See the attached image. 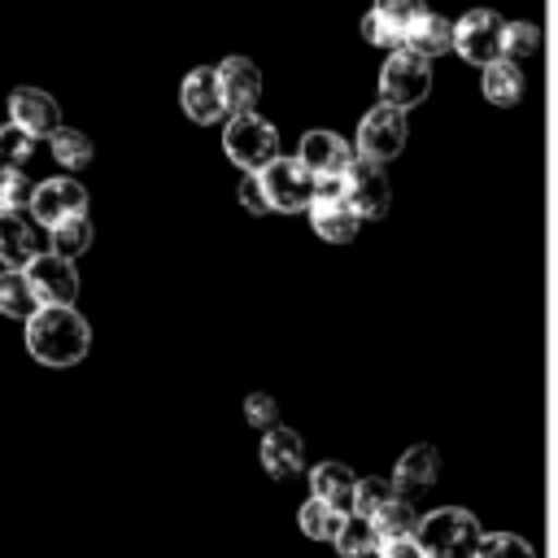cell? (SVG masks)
I'll list each match as a JSON object with an SVG mask.
<instances>
[{
	"mask_svg": "<svg viewBox=\"0 0 558 558\" xmlns=\"http://www.w3.org/2000/svg\"><path fill=\"white\" fill-rule=\"evenodd\" d=\"M26 349L44 366H74L92 349V327L74 305H39L26 318Z\"/></svg>",
	"mask_w": 558,
	"mask_h": 558,
	"instance_id": "obj_1",
	"label": "cell"
},
{
	"mask_svg": "<svg viewBox=\"0 0 558 558\" xmlns=\"http://www.w3.org/2000/svg\"><path fill=\"white\" fill-rule=\"evenodd\" d=\"M418 545L427 558H475V545H480V523L471 510H458V506H445V510H432L418 519L414 527Z\"/></svg>",
	"mask_w": 558,
	"mask_h": 558,
	"instance_id": "obj_2",
	"label": "cell"
},
{
	"mask_svg": "<svg viewBox=\"0 0 558 558\" xmlns=\"http://www.w3.org/2000/svg\"><path fill=\"white\" fill-rule=\"evenodd\" d=\"M222 153L244 174H257V170H266L279 157V131L262 113H253V109L248 113H231L227 131H222Z\"/></svg>",
	"mask_w": 558,
	"mask_h": 558,
	"instance_id": "obj_3",
	"label": "cell"
},
{
	"mask_svg": "<svg viewBox=\"0 0 558 558\" xmlns=\"http://www.w3.org/2000/svg\"><path fill=\"white\" fill-rule=\"evenodd\" d=\"M427 92H432V57L414 48H392V57L379 70V96L397 109H410L427 100Z\"/></svg>",
	"mask_w": 558,
	"mask_h": 558,
	"instance_id": "obj_4",
	"label": "cell"
},
{
	"mask_svg": "<svg viewBox=\"0 0 558 558\" xmlns=\"http://www.w3.org/2000/svg\"><path fill=\"white\" fill-rule=\"evenodd\" d=\"M506 22H501V13H493V9H471V13H462L458 17V35H453V52L462 57V61H471V65H493V61H501L506 57Z\"/></svg>",
	"mask_w": 558,
	"mask_h": 558,
	"instance_id": "obj_5",
	"label": "cell"
},
{
	"mask_svg": "<svg viewBox=\"0 0 558 558\" xmlns=\"http://www.w3.org/2000/svg\"><path fill=\"white\" fill-rule=\"evenodd\" d=\"M257 179H262V187H266V201H270V214L279 209V214H301V209H310V201H314V174L296 161V157H275L266 170H257Z\"/></svg>",
	"mask_w": 558,
	"mask_h": 558,
	"instance_id": "obj_6",
	"label": "cell"
},
{
	"mask_svg": "<svg viewBox=\"0 0 558 558\" xmlns=\"http://www.w3.org/2000/svg\"><path fill=\"white\" fill-rule=\"evenodd\" d=\"M401 148H405V109L379 100V105L357 122V157L392 161Z\"/></svg>",
	"mask_w": 558,
	"mask_h": 558,
	"instance_id": "obj_7",
	"label": "cell"
},
{
	"mask_svg": "<svg viewBox=\"0 0 558 558\" xmlns=\"http://www.w3.org/2000/svg\"><path fill=\"white\" fill-rule=\"evenodd\" d=\"M26 279H31L35 296H39V305H74V296H78V270H74V262L61 257V253H52V248H44V253H35L26 262Z\"/></svg>",
	"mask_w": 558,
	"mask_h": 558,
	"instance_id": "obj_8",
	"label": "cell"
},
{
	"mask_svg": "<svg viewBox=\"0 0 558 558\" xmlns=\"http://www.w3.org/2000/svg\"><path fill=\"white\" fill-rule=\"evenodd\" d=\"M344 201H349L362 218H384V214H388V201H392L384 161L353 157V166L344 170Z\"/></svg>",
	"mask_w": 558,
	"mask_h": 558,
	"instance_id": "obj_9",
	"label": "cell"
},
{
	"mask_svg": "<svg viewBox=\"0 0 558 558\" xmlns=\"http://www.w3.org/2000/svg\"><path fill=\"white\" fill-rule=\"evenodd\" d=\"M31 214L39 227H57L65 218H78V214H87V187L78 179H44V183H35Z\"/></svg>",
	"mask_w": 558,
	"mask_h": 558,
	"instance_id": "obj_10",
	"label": "cell"
},
{
	"mask_svg": "<svg viewBox=\"0 0 558 558\" xmlns=\"http://www.w3.org/2000/svg\"><path fill=\"white\" fill-rule=\"evenodd\" d=\"M179 105H183V113H187L192 122H201V126L222 122V118L231 113V109H227V96H222V78H218V70H209V65H201V70H192V74L183 78Z\"/></svg>",
	"mask_w": 558,
	"mask_h": 558,
	"instance_id": "obj_11",
	"label": "cell"
},
{
	"mask_svg": "<svg viewBox=\"0 0 558 558\" xmlns=\"http://www.w3.org/2000/svg\"><path fill=\"white\" fill-rule=\"evenodd\" d=\"M35 253H44V227L35 222L31 209H9L4 205L0 209V262L26 270V262Z\"/></svg>",
	"mask_w": 558,
	"mask_h": 558,
	"instance_id": "obj_12",
	"label": "cell"
},
{
	"mask_svg": "<svg viewBox=\"0 0 558 558\" xmlns=\"http://www.w3.org/2000/svg\"><path fill=\"white\" fill-rule=\"evenodd\" d=\"M353 148L336 135V131H305L301 135V153H296V161L314 174V179H323V174H344L349 166H353Z\"/></svg>",
	"mask_w": 558,
	"mask_h": 558,
	"instance_id": "obj_13",
	"label": "cell"
},
{
	"mask_svg": "<svg viewBox=\"0 0 558 558\" xmlns=\"http://www.w3.org/2000/svg\"><path fill=\"white\" fill-rule=\"evenodd\" d=\"M9 122H17L22 131H31V135L44 140V135H52L61 126V109L39 87H13V96H9Z\"/></svg>",
	"mask_w": 558,
	"mask_h": 558,
	"instance_id": "obj_14",
	"label": "cell"
},
{
	"mask_svg": "<svg viewBox=\"0 0 558 558\" xmlns=\"http://www.w3.org/2000/svg\"><path fill=\"white\" fill-rule=\"evenodd\" d=\"M218 78H222V96H227V109L231 113H248L257 109V96H262V70L248 61V57H227L218 65Z\"/></svg>",
	"mask_w": 558,
	"mask_h": 558,
	"instance_id": "obj_15",
	"label": "cell"
},
{
	"mask_svg": "<svg viewBox=\"0 0 558 558\" xmlns=\"http://www.w3.org/2000/svg\"><path fill=\"white\" fill-rule=\"evenodd\" d=\"M301 462H305V445H301V436H296L292 427L275 423V427L262 436V466H266V475H275V480H292V475L301 471Z\"/></svg>",
	"mask_w": 558,
	"mask_h": 558,
	"instance_id": "obj_16",
	"label": "cell"
},
{
	"mask_svg": "<svg viewBox=\"0 0 558 558\" xmlns=\"http://www.w3.org/2000/svg\"><path fill=\"white\" fill-rule=\"evenodd\" d=\"M310 488H314V497H323L340 514H353L357 510V475L344 462H318L310 471Z\"/></svg>",
	"mask_w": 558,
	"mask_h": 558,
	"instance_id": "obj_17",
	"label": "cell"
},
{
	"mask_svg": "<svg viewBox=\"0 0 558 558\" xmlns=\"http://www.w3.org/2000/svg\"><path fill=\"white\" fill-rule=\"evenodd\" d=\"M440 480V453L432 445H414L397 458V471H392V484L405 493V497H418L427 493L432 484Z\"/></svg>",
	"mask_w": 558,
	"mask_h": 558,
	"instance_id": "obj_18",
	"label": "cell"
},
{
	"mask_svg": "<svg viewBox=\"0 0 558 558\" xmlns=\"http://www.w3.org/2000/svg\"><path fill=\"white\" fill-rule=\"evenodd\" d=\"M357 222L362 214L349 205V201H336V205H310V227L318 240L327 244H349L357 235Z\"/></svg>",
	"mask_w": 558,
	"mask_h": 558,
	"instance_id": "obj_19",
	"label": "cell"
},
{
	"mask_svg": "<svg viewBox=\"0 0 558 558\" xmlns=\"http://www.w3.org/2000/svg\"><path fill=\"white\" fill-rule=\"evenodd\" d=\"M480 92H484V100H488V105L510 109V105H519V100H523V70H519L510 57H501V61L484 65Z\"/></svg>",
	"mask_w": 558,
	"mask_h": 558,
	"instance_id": "obj_20",
	"label": "cell"
},
{
	"mask_svg": "<svg viewBox=\"0 0 558 558\" xmlns=\"http://www.w3.org/2000/svg\"><path fill=\"white\" fill-rule=\"evenodd\" d=\"M453 35H458V22L427 9V13L418 17V26L410 31V44H405V48H414V52H423V57H445V52H453Z\"/></svg>",
	"mask_w": 558,
	"mask_h": 558,
	"instance_id": "obj_21",
	"label": "cell"
},
{
	"mask_svg": "<svg viewBox=\"0 0 558 558\" xmlns=\"http://www.w3.org/2000/svg\"><path fill=\"white\" fill-rule=\"evenodd\" d=\"M331 545L340 558H379V527L366 514H344Z\"/></svg>",
	"mask_w": 558,
	"mask_h": 558,
	"instance_id": "obj_22",
	"label": "cell"
},
{
	"mask_svg": "<svg viewBox=\"0 0 558 558\" xmlns=\"http://www.w3.org/2000/svg\"><path fill=\"white\" fill-rule=\"evenodd\" d=\"M35 310H39V296H35L26 270H22V266H4V270H0V314L26 323Z\"/></svg>",
	"mask_w": 558,
	"mask_h": 558,
	"instance_id": "obj_23",
	"label": "cell"
},
{
	"mask_svg": "<svg viewBox=\"0 0 558 558\" xmlns=\"http://www.w3.org/2000/svg\"><path fill=\"white\" fill-rule=\"evenodd\" d=\"M371 9L388 22V31H392L397 48H405V44H410V31H414V26H418V17L427 13V4H423V0H375Z\"/></svg>",
	"mask_w": 558,
	"mask_h": 558,
	"instance_id": "obj_24",
	"label": "cell"
},
{
	"mask_svg": "<svg viewBox=\"0 0 558 558\" xmlns=\"http://www.w3.org/2000/svg\"><path fill=\"white\" fill-rule=\"evenodd\" d=\"M87 244H92V222H87V214H78V218H65V222H57V227H48V248L52 253H61V257H83L87 253Z\"/></svg>",
	"mask_w": 558,
	"mask_h": 558,
	"instance_id": "obj_25",
	"label": "cell"
},
{
	"mask_svg": "<svg viewBox=\"0 0 558 558\" xmlns=\"http://www.w3.org/2000/svg\"><path fill=\"white\" fill-rule=\"evenodd\" d=\"M296 523H301V532H305L310 541H336V532H340L344 514H340L336 506H327L323 497H310V501L301 506Z\"/></svg>",
	"mask_w": 558,
	"mask_h": 558,
	"instance_id": "obj_26",
	"label": "cell"
},
{
	"mask_svg": "<svg viewBox=\"0 0 558 558\" xmlns=\"http://www.w3.org/2000/svg\"><path fill=\"white\" fill-rule=\"evenodd\" d=\"M35 144H39V135L22 131L17 122L0 126V166L4 170H26L35 161Z\"/></svg>",
	"mask_w": 558,
	"mask_h": 558,
	"instance_id": "obj_27",
	"label": "cell"
},
{
	"mask_svg": "<svg viewBox=\"0 0 558 558\" xmlns=\"http://www.w3.org/2000/svg\"><path fill=\"white\" fill-rule=\"evenodd\" d=\"M48 140H52V157H57L65 170H78V166L92 161V140H87L83 131H74V126H57Z\"/></svg>",
	"mask_w": 558,
	"mask_h": 558,
	"instance_id": "obj_28",
	"label": "cell"
},
{
	"mask_svg": "<svg viewBox=\"0 0 558 558\" xmlns=\"http://www.w3.org/2000/svg\"><path fill=\"white\" fill-rule=\"evenodd\" d=\"M371 523L379 527V536H405V532H414V527H418L414 506H410V497H405V493H401V497H392V501H388Z\"/></svg>",
	"mask_w": 558,
	"mask_h": 558,
	"instance_id": "obj_29",
	"label": "cell"
},
{
	"mask_svg": "<svg viewBox=\"0 0 558 558\" xmlns=\"http://www.w3.org/2000/svg\"><path fill=\"white\" fill-rule=\"evenodd\" d=\"M475 558H536V549H532V541H523L514 532H488V536H480Z\"/></svg>",
	"mask_w": 558,
	"mask_h": 558,
	"instance_id": "obj_30",
	"label": "cell"
},
{
	"mask_svg": "<svg viewBox=\"0 0 558 558\" xmlns=\"http://www.w3.org/2000/svg\"><path fill=\"white\" fill-rule=\"evenodd\" d=\"M392 497H401V488H397L392 480H357V510H353V514L375 519Z\"/></svg>",
	"mask_w": 558,
	"mask_h": 558,
	"instance_id": "obj_31",
	"label": "cell"
},
{
	"mask_svg": "<svg viewBox=\"0 0 558 558\" xmlns=\"http://www.w3.org/2000/svg\"><path fill=\"white\" fill-rule=\"evenodd\" d=\"M506 57L510 61H519V57H532L536 48H541V31L532 26V22H506Z\"/></svg>",
	"mask_w": 558,
	"mask_h": 558,
	"instance_id": "obj_32",
	"label": "cell"
},
{
	"mask_svg": "<svg viewBox=\"0 0 558 558\" xmlns=\"http://www.w3.org/2000/svg\"><path fill=\"white\" fill-rule=\"evenodd\" d=\"M244 418H248L253 427L270 432V427L279 423V401H275L270 392H248V397H244Z\"/></svg>",
	"mask_w": 558,
	"mask_h": 558,
	"instance_id": "obj_33",
	"label": "cell"
},
{
	"mask_svg": "<svg viewBox=\"0 0 558 558\" xmlns=\"http://www.w3.org/2000/svg\"><path fill=\"white\" fill-rule=\"evenodd\" d=\"M31 196H35V183L26 179V170H9V179H4V205L9 209H31Z\"/></svg>",
	"mask_w": 558,
	"mask_h": 558,
	"instance_id": "obj_34",
	"label": "cell"
},
{
	"mask_svg": "<svg viewBox=\"0 0 558 558\" xmlns=\"http://www.w3.org/2000/svg\"><path fill=\"white\" fill-rule=\"evenodd\" d=\"M379 558H427L418 536L405 532V536H379Z\"/></svg>",
	"mask_w": 558,
	"mask_h": 558,
	"instance_id": "obj_35",
	"label": "cell"
},
{
	"mask_svg": "<svg viewBox=\"0 0 558 558\" xmlns=\"http://www.w3.org/2000/svg\"><path fill=\"white\" fill-rule=\"evenodd\" d=\"M240 205H244L248 214H270V201H266V187H262L257 174H244V183H240Z\"/></svg>",
	"mask_w": 558,
	"mask_h": 558,
	"instance_id": "obj_36",
	"label": "cell"
},
{
	"mask_svg": "<svg viewBox=\"0 0 558 558\" xmlns=\"http://www.w3.org/2000/svg\"><path fill=\"white\" fill-rule=\"evenodd\" d=\"M344 201V174H323L314 179V201L310 205H336Z\"/></svg>",
	"mask_w": 558,
	"mask_h": 558,
	"instance_id": "obj_37",
	"label": "cell"
},
{
	"mask_svg": "<svg viewBox=\"0 0 558 558\" xmlns=\"http://www.w3.org/2000/svg\"><path fill=\"white\" fill-rule=\"evenodd\" d=\"M4 179H9V170L0 166V209H4Z\"/></svg>",
	"mask_w": 558,
	"mask_h": 558,
	"instance_id": "obj_38",
	"label": "cell"
}]
</instances>
